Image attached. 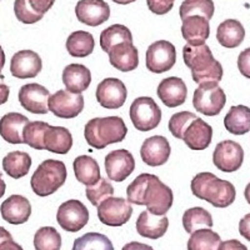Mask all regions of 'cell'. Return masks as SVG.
<instances>
[{"instance_id":"1","label":"cell","mask_w":250,"mask_h":250,"mask_svg":"<svg viewBox=\"0 0 250 250\" xmlns=\"http://www.w3.org/2000/svg\"><path fill=\"white\" fill-rule=\"evenodd\" d=\"M128 202L137 205H146L154 215H165L174 202L170 188L153 174L138 175L126 188Z\"/></svg>"},{"instance_id":"2","label":"cell","mask_w":250,"mask_h":250,"mask_svg":"<svg viewBox=\"0 0 250 250\" xmlns=\"http://www.w3.org/2000/svg\"><path fill=\"white\" fill-rule=\"evenodd\" d=\"M183 59L185 65L191 70V78L198 84L219 83L223 78L222 64L213 57L207 44L187 45L183 48Z\"/></svg>"},{"instance_id":"3","label":"cell","mask_w":250,"mask_h":250,"mask_svg":"<svg viewBox=\"0 0 250 250\" xmlns=\"http://www.w3.org/2000/svg\"><path fill=\"white\" fill-rule=\"evenodd\" d=\"M190 189L196 198L210 203L215 208H227L235 202V187L209 171L196 174L191 180Z\"/></svg>"},{"instance_id":"4","label":"cell","mask_w":250,"mask_h":250,"mask_svg":"<svg viewBox=\"0 0 250 250\" xmlns=\"http://www.w3.org/2000/svg\"><path fill=\"white\" fill-rule=\"evenodd\" d=\"M128 128L120 117L94 118L84 128V137L88 145L99 150L110 144L122 143Z\"/></svg>"},{"instance_id":"5","label":"cell","mask_w":250,"mask_h":250,"mask_svg":"<svg viewBox=\"0 0 250 250\" xmlns=\"http://www.w3.org/2000/svg\"><path fill=\"white\" fill-rule=\"evenodd\" d=\"M68 170L60 160L46 159L40 163L30 179L31 189L38 196H48L57 193L65 184Z\"/></svg>"},{"instance_id":"6","label":"cell","mask_w":250,"mask_h":250,"mask_svg":"<svg viewBox=\"0 0 250 250\" xmlns=\"http://www.w3.org/2000/svg\"><path fill=\"white\" fill-rule=\"evenodd\" d=\"M227 103L224 90L218 85V83H204L199 84L193 95V105L198 113L207 117H215Z\"/></svg>"},{"instance_id":"7","label":"cell","mask_w":250,"mask_h":250,"mask_svg":"<svg viewBox=\"0 0 250 250\" xmlns=\"http://www.w3.org/2000/svg\"><path fill=\"white\" fill-rule=\"evenodd\" d=\"M130 120L139 131H150L162 122V110L150 97L137 98L129 110Z\"/></svg>"},{"instance_id":"8","label":"cell","mask_w":250,"mask_h":250,"mask_svg":"<svg viewBox=\"0 0 250 250\" xmlns=\"http://www.w3.org/2000/svg\"><path fill=\"white\" fill-rule=\"evenodd\" d=\"M176 62V49L168 40H158L149 45L145 54V66L151 73L162 74L170 70Z\"/></svg>"},{"instance_id":"9","label":"cell","mask_w":250,"mask_h":250,"mask_svg":"<svg viewBox=\"0 0 250 250\" xmlns=\"http://www.w3.org/2000/svg\"><path fill=\"white\" fill-rule=\"evenodd\" d=\"M133 207L124 198H108L98 205V218L108 227H122L130 220Z\"/></svg>"},{"instance_id":"10","label":"cell","mask_w":250,"mask_h":250,"mask_svg":"<svg viewBox=\"0 0 250 250\" xmlns=\"http://www.w3.org/2000/svg\"><path fill=\"white\" fill-rule=\"evenodd\" d=\"M58 224L69 233H77L89 222V210L82 202L75 199L62 203L57 213Z\"/></svg>"},{"instance_id":"11","label":"cell","mask_w":250,"mask_h":250,"mask_svg":"<svg viewBox=\"0 0 250 250\" xmlns=\"http://www.w3.org/2000/svg\"><path fill=\"white\" fill-rule=\"evenodd\" d=\"M244 162V150L242 145L234 140H224L215 146L213 163L223 173H234L239 170Z\"/></svg>"},{"instance_id":"12","label":"cell","mask_w":250,"mask_h":250,"mask_svg":"<svg viewBox=\"0 0 250 250\" xmlns=\"http://www.w3.org/2000/svg\"><path fill=\"white\" fill-rule=\"evenodd\" d=\"M49 110L62 119H73L84 109V97L82 94L69 93L68 90H58L49 98Z\"/></svg>"},{"instance_id":"13","label":"cell","mask_w":250,"mask_h":250,"mask_svg":"<svg viewBox=\"0 0 250 250\" xmlns=\"http://www.w3.org/2000/svg\"><path fill=\"white\" fill-rule=\"evenodd\" d=\"M95 95L103 108L119 109L126 102L128 90L122 80L117 78H106L98 84Z\"/></svg>"},{"instance_id":"14","label":"cell","mask_w":250,"mask_h":250,"mask_svg":"<svg viewBox=\"0 0 250 250\" xmlns=\"http://www.w3.org/2000/svg\"><path fill=\"white\" fill-rule=\"evenodd\" d=\"M104 164L109 179L117 183L124 182L135 169V159L126 149H118L106 154Z\"/></svg>"},{"instance_id":"15","label":"cell","mask_w":250,"mask_h":250,"mask_svg":"<svg viewBox=\"0 0 250 250\" xmlns=\"http://www.w3.org/2000/svg\"><path fill=\"white\" fill-rule=\"evenodd\" d=\"M50 93L45 86L30 83L20 88L18 99L20 105L31 114H46L49 110L48 103Z\"/></svg>"},{"instance_id":"16","label":"cell","mask_w":250,"mask_h":250,"mask_svg":"<svg viewBox=\"0 0 250 250\" xmlns=\"http://www.w3.org/2000/svg\"><path fill=\"white\" fill-rule=\"evenodd\" d=\"M75 14L80 23L89 26H99L110 18V8L104 0H79Z\"/></svg>"},{"instance_id":"17","label":"cell","mask_w":250,"mask_h":250,"mask_svg":"<svg viewBox=\"0 0 250 250\" xmlns=\"http://www.w3.org/2000/svg\"><path fill=\"white\" fill-rule=\"evenodd\" d=\"M43 69V62L33 50H20L15 53L10 62V73L18 79L35 78Z\"/></svg>"},{"instance_id":"18","label":"cell","mask_w":250,"mask_h":250,"mask_svg":"<svg viewBox=\"0 0 250 250\" xmlns=\"http://www.w3.org/2000/svg\"><path fill=\"white\" fill-rule=\"evenodd\" d=\"M171 148L168 139L163 135L150 137L143 143L140 156L143 162L149 167H160L169 160Z\"/></svg>"},{"instance_id":"19","label":"cell","mask_w":250,"mask_h":250,"mask_svg":"<svg viewBox=\"0 0 250 250\" xmlns=\"http://www.w3.org/2000/svg\"><path fill=\"white\" fill-rule=\"evenodd\" d=\"M156 94L165 106L176 108L187 102L188 88L184 80L178 77L163 79L158 85Z\"/></svg>"},{"instance_id":"20","label":"cell","mask_w":250,"mask_h":250,"mask_svg":"<svg viewBox=\"0 0 250 250\" xmlns=\"http://www.w3.org/2000/svg\"><path fill=\"white\" fill-rule=\"evenodd\" d=\"M0 213L6 223L13 225L24 224L31 215V205L25 196L14 194L1 203Z\"/></svg>"},{"instance_id":"21","label":"cell","mask_w":250,"mask_h":250,"mask_svg":"<svg viewBox=\"0 0 250 250\" xmlns=\"http://www.w3.org/2000/svg\"><path fill=\"white\" fill-rule=\"evenodd\" d=\"M213 139V128L200 118H196L188 126L183 140L191 150H205Z\"/></svg>"},{"instance_id":"22","label":"cell","mask_w":250,"mask_h":250,"mask_svg":"<svg viewBox=\"0 0 250 250\" xmlns=\"http://www.w3.org/2000/svg\"><path fill=\"white\" fill-rule=\"evenodd\" d=\"M111 66L123 73H129L139 65V53L133 43H122L108 53Z\"/></svg>"},{"instance_id":"23","label":"cell","mask_w":250,"mask_h":250,"mask_svg":"<svg viewBox=\"0 0 250 250\" xmlns=\"http://www.w3.org/2000/svg\"><path fill=\"white\" fill-rule=\"evenodd\" d=\"M135 227L140 236L155 240L165 235L169 228V219L165 215H154L145 210L140 213Z\"/></svg>"},{"instance_id":"24","label":"cell","mask_w":250,"mask_h":250,"mask_svg":"<svg viewBox=\"0 0 250 250\" xmlns=\"http://www.w3.org/2000/svg\"><path fill=\"white\" fill-rule=\"evenodd\" d=\"M182 35L189 45H202L205 44L210 35L209 20L199 15L188 17L183 20Z\"/></svg>"},{"instance_id":"25","label":"cell","mask_w":250,"mask_h":250,"mask_svg":"<svg viewBox=\"0 0 250 250\" xmlns=\"http://www.w3.org/2000/svg\"><path fill=\"white\" fill-rule=\"evenodd\" d=\"M62 83L69 93L82 94L90 85L91 73L83 64H69L62 70Z\"/></svg>"},{"instance_id":"26","label":"cell","mask_w":250,"mask_h":250,"mask_svg":"<svg viewBox=\"0 0 250 250\" xmlns=\"http://www.w3.org/2000/svg\"><path fill=\"white\" fill-rule=\"evenodd\" d=\"M29 119L20 113H8L0 119V135L10 144H23V131Z\"/></svg>"},{"instance_id":"27","label":"cell","mask_w":250,"mask_h":250,"mask_svg":"<svg viewBox=\"0 0 250 250\" xmlns=\"http://www.w3.org/2000/svg\"><path fill=\"white\" fill-rule=\"evenodd\" d=\"M44 150L54 154H66L73 146V135L64 126L49 125L44 134Z\"/></svg>"},{"instance_id":"28","label":"cell","mask_w":250,"mask_h":250,"mask_svg":"<svg viewBox=\"0 0 250 250\" xmlns=\"http://www.w3.org/2000/svg\"><path fill=\"white\" fill-rule=\"evenodd\" d=\"M245 38V29L239 20H224L216 30V39L224 48L234 49L243 43Z\"/></svg>"},{"instance_id":"29","label":"cell","mask_w":250,"mask_h":250,"mask_svg":"<svg viewBox=\"0 0 250 250\" xmlns=\"http://www.w3.org/2000/svg\"><path fill=\"white\" fill-rule=\"evenodd\" d=\"M73 168L78 182L86 187H91L100 180V167L91 156H78L73 163Z\"/></svg>"},{"instance_id":"30","label":"cell","mask_w":250,"mask_h":250,"mask_svg":"<svg viewBox=\"0 0 250 250\" xmlns=\"http://www.w3.org/2000/svg\"><path fill=\"white\" fill-rule=\"evenodd\" d=\"M224 126L234 135H244L250 131V108L234 105L224 118Z\"/></svg>"},{"instance_id":"31","label":"cell","mask_w":250,"mask_h":250,"mask_svg":"<svg viewBox=\"0 0 250 250\" xmlns=\"http://www.w3.org/2000/svg\"><path fill=\"white\" fill-rule=\"evenodd\" d=\"M66 50L74 58H85L90 55L95 48L94 37L89 31L77 30L66 39Z\"/></svg>"},{"instance_id":"32","label":"cell","mask_w":250,"mask_h":250,"mask_svg":"<svg viewBox=\"0 0 250 250\" xmlns=\"http://www.w3.org/2000/svg\"><path fill=\"white\" fill-rule=\"evenodd\" d=\"M31 158L25 151H12L3 159V170L13 179H20L29 173Z\"/></svg>"},{"instance_id":"33","label":"cell","mask_w":250,"mask_h":250,"mask_svg":"<svg viewBox=\"0 0 250 250\" xmlns=\"http://www.w3.org/2000/svg\"><path fill=\"white\" fill-rule=\"evenodd\" d=\"M213 224L211 214L204 208H190L183 215V227L189 234H193L200 229H210Z\"/></svg>"},{"instance_id":"34","label":"cell","mask_w":250,"mask_h":250,"mask_svg":"<svg viewBox=\"0 0 250 250\" xmlns=\"http://www.w3.org/2000/svg\"><path fill=\"white\" fill-rule=\"evenodd\" d=\"M122 43H133L131 31L122 24L110 25L100 34V46L105 53H109L114 46Z\"/></svg>"},{"instance_id":"35","label":"cell","mask_w":250,"mask_h":250,"mask_svg":"<svg viewBox=\"0 0 250 250\" xmlns=\"http://www.w3.org/2000/svg\"><path fill=\"white\" fill-rule=\"evenodd\" d=\"M222 243L220 235L211 229H200L188 240V250H218Z\"/></svg>"},{"instance_id":"36","label":"cell","mask_w":250,"mask_h":250,"mask_svg":"<svg viewBox=\"0 0 250 250\" xmlns=\"http://www.w3.org/2000/svg\"><path fill=\"white\" fill-rule=\"evenodd\" d=\"M214 10L215 6L213 0H184L179 8V15L182 20L193 15H199L210 20L214 15Z\"/></svg>"},{"instance_id":"37","label":"cell","mask_w":250,"mask_h":250,"mask_svg":"<svg viewBox=\"0 0 250 250\" xmlns=\"http://www.w3.org/2000/svg\"><path fill=\"white\" fill-rule=\"evenodd\" d=\"M71 250H114V247L108 236L91 231L75 239Z\"/></svg>"},{"instance_id":"38","label":"cell","mask_w":250,"mask_h":250,"mask_svg":"<svg viewBox=\"0 0 250 250\" xmlns=\"http://www.w3.org/2000/svg\"><path fill=\"white\" fill-rule=\"evenodd\" d=\"M35 250H60L62 235L53 227H43L34 235Z\"/></svg>"},{"instance_id":"39","label":"cell","mask_w":250,"mask_h":250,"mask_svg":"<svg viewBox=\"0 0 250 250\" xmlns=\"http://www.w3.org/2000/svg\"><path fill=\"white\" fill-rule=\"evenodd\" d=\"M49 124L45 122H29L23 131V142L30 148L37 150H44V134Z\"/></svg>"},{"instance_id":"40","label":"cell","mask_w":250,"mask_h":250,"mask_svg":"<svg viewBox=\"0 0 250 250\" xmlns=\"http://www.w3.org/2000/svg\"><path fill=\"white\" fill-rule=\"evenodd\" d=\"M85 195L89 202L91 203V205L98 207L100 203L114 195V187L105 178H100L98 183H95L91 187H86Z\"/></svg>"},{"instance_id":"41","label":"cell","mask_w":250,"mask_h":250,"mask_svg":"<svg viewBox=\"0 0 250 250\" xmlns=\"http://www.w3.org/2000/svg\"><path fill=\"white\" fill-rule=\"evenodd\" d=\"M196 118L198 117L195 114L190 113V111H179V113L174 114L169 120V130L173 134V137L183 140L187 128Z\"/></svg>"},{"instance_id":"42","label":"cell","mask_w":250,"mask_h":250,"mask_svg":"<svg viewBox=\"0 0 250 250\" xmlns=\"http://www.w3.org/2000/svg\"><path fill=\"white\" fill-rule=\"evenodd\" d=\"M14 13L17 19L20 23L34 24L39 20L43 19L44 15L39 14L31 8L28 0H15L14 1Z\"/></svg>"},{"instance_id":"43","label":"cell","mask_w":250,"mask_h":250,"mask_svg":"<svg viewBox=\"0 0 250 250\" xmlns=\"http://www.w3.org/2000/svg\"><path fill=\"white\" fill-rule=\"evenodd\" d=\"M175 0H146L148 8L156 15H164L173 9Z\"/></svg>"},{"instance_id":"44","label":"cell","mask_w":250,"mask_h":250,"mask_svg":"<svg viewBox=\"0 0 250 250\" xmlns=\"http://www.w3.org/2000/svg\"><path fill=\"white\" fill-rule=\"evenodd\" d=\"M238 69L243 77L250 79V48L245 49L239 54Z\"/></svg>"},{"instance_id":"45","label":"cell","mask_w":250,"mask_h":250,"mask_svg":"<svg viewBox=\"0 0 250 250\" xmlns=\"http://www.w3.org/2000/svg\"><path fill=\"white\" fill-rule=\"evenodd\" d=\"M29 4L39 14H45L54 5L55 0H28Z\"/></svg>"},{"instance_id":"46","label":"cell","mask_w":250,"mask_h":250,"mask_svg":"<svg viewBox=\"0 0 250 250\" xmlns=\"http://www.w3.org/2000/svg\"><path fill=\"white\" fill-rule=\"evenodd\" d=\"M218 250H248V248L236 239H230V240L220 243Z\"/></svg>"},{"instance_id":"47","label":"cell","mask_w":250,"mask_h":250,"mask_svg":"<svg viewBox=\"0 0 250 250\" xmlns=\"http://www.w3.org/2000/svg\"><path fill=\"white\" fill-rule=\"evenodd\" d=\"M239 233L243 238L247 239L248 242H250V213L243 216L239 223Z\"/></svg>"},{"instance_id":"48","label":"cell","mask_w":250,"mask_h":250,"mask_svg":"<svg viewBox=\"0 0 250 250\" xmlns=\"http://www.w3.org/2000/svg\"><path fill=\"white\" fill-rule=\"evenodd\" d=\"M3 80L4 77L0 74V105H3V104L8 102L9 94H10V88L6 84H4Z\"/></svg>"},{"instance_id":"49","label":"cell","mask_w":250,"mask_h":250,"mask_svg":"<svg viewBox=\"0 0 250 250\" xmlns=\"http://www.w3.org/2000/svg\"><path fill=\"white\" fill-rule=\"evenodd\" d=\"M122 250H154L150 245L143 244L139 242H130L128 244H125Z\"/></svg>"},{"instance_id":"50","label":"cell","mask_w":250,"mask_h":250,"mask_svg":"<svg viewBox=\"0 0 250 250\" xmlns=\"http://www.w3.org/2000/svg\"><path fill=\"white\" fill-rule=\"evenodd\" d=\"M0 250H24L18 243H15L13 239L6 240L3 244H0Z\"/></svg>"},{"instance_id":"51","label":"cell","mask_w":250,"mask_h":250,"mask_svg":"<svg viewBox=\"0 0 250 250\" xmlns=\"http://www.w3.org/2000/svg\"><path fill=\"white\" fill-rule=\"evenodd\" d=\"M10 239H13L12 234L9 233L5 228L0 227V244H3L4 242H6V240H10Z\"/></svg>"},{"instance_id":"52","label":"cell","mask_w":250,"mask_h":250,"mask_svg":"<svg viewBox=\"0 0 250 250\" xmlns=\"http://www.w3.org/2000/svg\"><path fill=\"white\" fill-rule=\"evenodd\" d=\"M4 65H5V53H4L1 45H0V73L3 70Z\"/></svg>"},{"instance_id":"53","label":"cell","mask_w":250,"mask_h":250,"mask_svg":"<svg viewBox=\"0 0 250 250\" xmlns=\"http://www.w3.org/2000/svg\"><path fill=\"white\" fill-rule=\"evenodd\" d=\"M5 190H6V184H5V182L3 180V176H1V174H0V199H1L4 194H5Z\"/></svg>"},{"instance_id":"54","label":"cell","mask_w":250,"mask_h":250,"mask_svg":"<svg viewBox=\"0 0 250 250\" xmlns=\"http://www.w3.org/2000/svg\"><path fill=\"white\" fill-rule=\"evenodd\" d=\"M114 3L120 4V5H126V4H131L134 1H137V0H113Z\"/></svg>"},{"instance_id":"55","label":"cell","mask_w":250,"mask_h":250,"mask_svg":"<svg viewBox=\"0 0 250 250\" xmlns=\"http://www.w3.org/2000/svg\"><path fill=\"white\" fill-rule=\"evenodd\" d=\"M244 196H245V199H247V202L250 204V183L247 185V188H245Z\"/></svg>"}]
</instances>
